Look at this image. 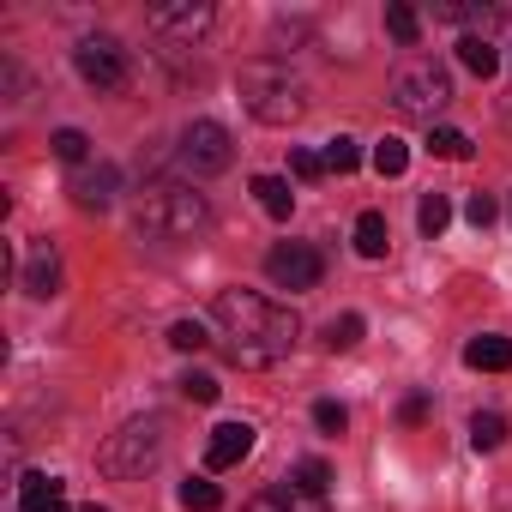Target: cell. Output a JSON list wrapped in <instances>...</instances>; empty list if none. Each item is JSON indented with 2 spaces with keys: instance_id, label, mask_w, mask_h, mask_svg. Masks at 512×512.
<instances>
[{
  "instance_id": "1",
  "label": "cell",
  "mask_w": 512,
  "mask_h": 512,
  "mask_svg": "<svg viewBox=\"0 0 512 512\" xmlns=\"http://www.w3.org/2000/svg\"><path fill=\"white\" fill-rule=\"evenodd\" d=\"M211 320H217L223 350H229L235 368H272V362H284V356L296 350V338H302L296 308H284V302H272V296H260V290H217Z\"/></svg>"
},
{
  "instance_id": "2",
  "label": "cell",
  "mask_w": 512,
  "mask_h": 512,
  "mask_svg": "<svg viewBox=\"0 0 512 512\" xmlns=\"http://www.w3.org/2000/svg\"><path fill=\"white\" fill-rule=\"evenodd\" d=\"M235 85H241L247 115L266 121V127H290V121L308 115V79L290 61H247Z\"/></svg>"
},
{
  "instance_id": "3",
  "label": "cell",
  "mask_w": 512,
  "mask_h": 512,
  "mask_svg": "<svg viewBox=\"0 0 512 512\" xmlns=\"http://www.w3.org/2000/svg\"><path fill=\"white\" fill-rule=\"evenodd\" d=\"M133 223H139V235H151V241H193V235L211 229V205H205V193H193V187L157 181V187H145Z\"/></svg>"
},
{
  "instance_id": "4",
  "label": "cell",
  "mask_w": 512,
  "mask_h": 512,
  "mask_svg": "<svg viewBox=\"0 0 512 512\" xmlns=\"http://www.w3.org/2000/svg\"><path fill=\"white\" fill-rule=\"evenodd\" d=\"M163 446H169V428H163V416H133L121 434H109V440H103L97 464H103V476H115V482H133V476H145V470L163 458Z\"/></svg>"
},
{
  "instance_id": "5",
  "label": "cell",
  "mask_w": 512,
  "mask_h": 512,
  "mask_svg": "<svg viewBox=\"0 0 512 512\" xmlns=\"http://www.w3.org/2000/svg\"><path fill=\"white\" fill-rule=\"evenodd\" d=\"M446 103H452V79H446V67H434V61H410V67L392 73V109H398V115L434 127V115H440Z\"/></svg>"
},
{
  "instance_id": "6",
  "label": "cell",
  "mask_w": 512,
  "mask_h": 512,
  "mask_svg": "<svg viewBox=\"0 0 512 512\" xmlns=\"http://www.w3.org/2000/svg\"><path fill=\"white\" fill-rule=\"evenodd\" d=\"M229 163H235L229 127L223 121H187V133H181V169L187 175H223Z\"/></svg>"
},
{
  "instance_id": "7",
  "label": "cell",
  "mask_w": 512,
  "mask_h": 512,
  "mask_svg": "<svg viewBox=\"0 0 512 512\" xmlns=\"http://www.w3.org/2000/svg\"><path fill=\"white\" fill-rule=\"evenodd\" d=\"M266 278H272L278 290H314V284L326 278V253L308 247V241H278V247L266 253Z\"/></svg>"
},
{
  "instance_id": "8",
  "label": "cell",
  "mask_w": 512,
  "mask_h": 512,
  "mask_svg": "<svg viewBox=\"0 0 512 512\" xmlns=\"http://www.w3.org/2000/svg\"><path fill=\"white\" fill-rule=\"evenodd\" d=\"M73 67H79V79L97 85V91H121L127 73H133V61H127V49H121L115 37H85V43L73 49Z\"/></svg>"
},
{
  "instance_id": "9",
  "label": "cell",
  "mask_w": 512,
  "mask_h": 512,
  "mask_svg": "<svg viewBox=\"0 0 512 512\" xmlns=\"http://www.w3.org/2000/svg\"><path fill=\"white\" fill-rule=\"evenodd\" d=\"M205 25H211V7L205 0H169V7H151V31H163V37H205Z\"/></svg>"
},
{
  "instance_id": "10",
  "label": "cell",
  "mask_w": 512,
  "mask_h": 512,
  "mask_svg": "<svg viewBox=\"0 0 512 512\" xmlns=\"http://www.w3.org/2000/svg\"><path fill=\"white\" fill-rule=\"evenodd\" d=\"M19 290H25V296H37V302L61 290V253H55V241H31L25 272H19Z\"/></svg>"
},
{
  "instance_id": "11",
  "label": "cell",
  "mask_w": 512,
  "mask_h": 512,
  "mask_svg": "<svg viewBox=\"0 0 512 512\" xmlns=\"http://www.w3.org/2000/svg\"><path fill=\"white\" fill-rule=\"evenodd\" d=\"M247 452H253V428L247 422H217L211 440H205V470H235Z\"/></svg>"
},
{
  "instance_id": "12",
  "label": "cell",
  "mask_w": 512,
  "mask_h": 512,
  "mask_svg": "<svg viewBox=\"0 0 512 512\" xmlns=\"http://www.w3.org/2000/svg\"><path fill=\"white\" fill-rule=\"evenodd\" d=\"M115 193H121V169H115V163H97V169H79V175H73L79 211H109Z\"/></svg>"
},
{
  "instance_id": "13",
  "label": "cell",
  "mask_w": 512,
  "mask_h": 512,
  "mask_svg": "<svg viewBox=\"0 0 512 512\" xmlns=\"http://www.w3.org/2000/svg\"><path fill=\"white\" fill-rule=\"evenodd\" d=\"M241 512H326V500L308 494V488H296V482H272V488L253 494Z\"/></svg>"
},
{
  "instance_id": "14",
  "label": "cell",
  "mask_w": 512,
  "mask_h": 512,
  "mask_svg": "<svg viewBox=\"0 0 512 512\" xmlns=\"http://www.w3.org/2000/svg\"><path fill=\"white\" fill-rule=\"evenodd\" d=\"M19 512H67V482L49 470H31L19 482Z\"/></svg>"
},
{
  "instance_id": "15",
  "label": "cell",
  "mask_w": 512,
  "mask_h": 512,
  "mask_svg": "<svg viewBox=\"0 0 512 512\" xmlns=\"http://www.w3.org/2000/svg\"><path fill=\"white\" fill-rule=\"evenodd\" d=\"M464 362L482 368V374H506V368H512V338H494V332H488V338H470V344H464Z\"/></svg>"
},
{
  "instance_id": "16",
  "label": "cell",
  "mask_w": 512,
  "mask_h": 512,
  "mask_svg": "<svg viewBox=\"0 0 512 512\" xmlns=\"http://www.w3.org/2000/svg\"><path fill=\"white\" fill-rule=\"evenodd\" d=\"M253 199H260V211H266V217H278V223L296 211V193H290V181H284V175H253Z\"/></svg>"
},
{
  "instance_id": "17",
  "label": "cell",
  "mask_w": 512,
  "mask_h": 512,
  "mask_svg": "<svg viewBox=\"0 0 512 512\" xmlns=\"http://www.w3.org/2000/svg\"><path fill=\"white\" fill-rule=\"evenodd\" d=\"M386 247H392L386 217H380V211H362V217H356V253H362V260H380Z\"/></svg>"
},
{
  "instance_id": "18",
  "label": "cell",
  "mask_w": 512,
  "mask_h": 512,
  "mask_svg": "<svg viewBox=\"0 0 512 512\" xmlns=\"http://www.w3.org/2000/svg\"><path fill=\"white\" fill-rule=\"evenodd\" d=\"M458 61H464V67H470L476 79H488V73L500 67V49H494V43H488L482 31H470V37H458Z\"/></svg>"
},
{
  "instance_id": "19",
  "label": "cell",
  "mask_w": 512,
  "mask_h": 512,
  "mask_svg": "<svg viewBox=\"0 0 512 512\" xmlns=\"http://www.w3.org/2000/svg\"><path fill=\"white\" fill-rule=\"evenodd\" d=\"M470 446H476V452H500V446H506V416L476 410V416H470Z\"/></svg>"
},
{
  "instance_id": "20",
  "label": "cell",
  "mask_w": 512,
  "mask_h": 512,
  "mask_svg": "<svg viewBox=\"0 0 512 512\" xmlns=\"http://www.w3.org/2000/svg\"><path fill=\"white\" fill-rule=\"evenodd\" d=\"M386 31L404 43V49H416L422 43V19H416V7H404V0H392L386 7Z\"/></svg>"
},
{
  "instance_id": "21",
  "label": "cell",
  "mask_w": 512,
  "mask_h": 512,
  "mask_svg": "<svg viewBox=\"0 0 512 512\" xmlns=\"http://www.w3.org/2000/svg\"><path fill=\"white\" fill-rule=\"evenodd\" d=\"M181 506H187V512H217V506H223V488L205 482V476H187V482H181Z\"/></svg>"
},
{
  "instance_id": "22",
  "label": "cell",
  "mask_w": 512,
  "mask_h": 512,
  "mask_svg": "<svg viewBox=\"0 0 512 512\" xmlns=\"http://www.w3.org/2000/svg\"><path fill=\"white\" fill-rule=\"evenodd\" d=\"M428 151L446 157V163H464V157H470V139H464L458 127H428Z\"/></svg>"
},
{
  "instance_id": "23",
  "label": "cell",
  "mask_w": 512,
  "mask_h": 512,
  "mask_svg": "<svg viewBox=\"0 0 512 512\" xmlns=\"http://www.w3.org/2000/svg\"><path fill=\"white\" fill-rule=\"evenodd\" d=\"M320 157H326V175H350V169L362 163V145L338 133V139H326V151H320Z\"/></svg>"
},
{
  "instance_id": "24",
  "label": "cell",
  "mask_w": 512,
  "mask_h": 512,
  "mask_svg": "<svg viewBox=\"0 0 512 512\" xmlns=\"http://www.w3.org/2000/svg\"><path fill=\"white\" fill-rule=\"evenodd\" d=\"M374 169H380V175H386V181H392V175H404V169H410V145H404V139H392V133H386V139H380V145H374Z\"/></svg>"
},
{
  "instance_id": "25",
  "label": "cell",
  "mask_w": 512,
  "mask_h": 512,
  "mask_svg": "<svg viewBox=\"0 0 512 512\" xmlns=\"http://www.w3.org/2000/svg\"><path fill=\"white\" fill-rule=\"evenodd\" d=\"M416 223H422V235H440V229L452 223V199H446V193H422V205H416Z\"/></svg>"
},
{
  "instance_id": "26",
  "label": "cell",
  "mask_w": 512,
  "mask_h": 512,
  "mask_svg": "<svg viewBox=\"0 0 512 512\" xmlns=\"http://www.w3.org/2000/svg\"><path fill=\"white\" fill-rule=\"evenodd\" d=\"M362 332H368V320H362V314H344V320L326 326V350H332V356H338V350H356Z\"/></svg>"
},
{
  "instance_id": "27",
  "label": "cell",
  "mask_w": 512,
  "mask_h": 512,
  "mask_svg": "<svg viewBox=\"0 0 512 512\" xmlns=\"http://www.w3.org/2000/svg\"><path fill=\"white\" fill-rule=\"evenodd\" d=\"M290 482L296 488H308V494H320L326 500V488H332V470H326V458H302L296 470H290Z\"/></svg>"
},
{
  "instance_id": "28",
  "label": "cell",
  "mask_w": 512,
  "mask_h": 512,
  "mask_svg": "<svg viewBox=\"0 0 512 512\" xmlns=\"http://www.w3.org/2000/svg\"><path fill=\"white\" fill-rule=\"evenodd\" d=\"M49 145H55V157H61V163H85V157H91V139H85L79 127H61Z\"/></svg>"
},
{
  "instance_id": "29",
  "label": "cell",
  "mask_w": 512,
  "mask_h": 512,
  "mask_svg": "<svg viewBox=\"0 0 512 512\" xmlns=\"http://www.w3.org/2000/svg\"><path fill=\"white\" fill-rule=\"evenodd\" d=\"M169 344H175V350H205L211 332H205L199 320H175V326H169Z\"/></svg>"
},
{
  "instance_id": "30",
  "label": "cell",
  "mask_w": 512,
  "mask_h": 512,
  "mask_svg": "<svg viewBox=\"0 0 512 512\" xmlns=\"http://www.w3.org/2000/svg\"><path fill=\"white\" fill-rule=\"evenodd\" d=\"M217 380L211 374H181V398H193V404H217Z\"/></svg>"
},
{
  "instance_id": "31",
  "label": "cell",
  "mask_w": 512,
  "mask_h": 512,
  "mask_svg": "<svg viewBox=\"0 0 512 512\" xmlns=\"http://www.w3.org/2000/svg\"><path fill=\"white\" fill-rule=\"evenodd\" d=\"M314 422H320L326 434H344V428H350V410H344L338 398H320V404H314Z\"/></svg>"
},
{
  "instance_id": "32",
  "label": "cell",
  "mask_w": 512,
  "mask_h": 512,
  "mask_svg": "<svg viewBox=\"0 0 512 512\" xmlns=\"http://www.w3.org/2000/svg\"><path fill=\"white\" fill-rule=\"evenodd\" d=\"M290 175L296 181H320L326 175V157L320 151H290Z\"/></svg>"
},
{
  "instance_id": "33",
  "label": "cell",
  "mask_w": 512,
  "mask_h": 512,
  "mask_svg": "<svg viewBox=\"0 0 512 512\" xmlns=\"http://www.w3.org/2000/svg\"><path fill=\"white\" fill-rule=\"evenodd\" d=\"M464 217H470V223H476V229H488V223H494V217H500V205H494V199H488V193H470V199H464Z\"/></svg>"
},
{
  "instance_id": "34",
  "label": "cell",
  "mask_w": 512,
  "mask_h": 512,
  "mask_svg": "<svg viewBox=\"0 0 512 512\" xmlns=\"http://www.w3.org/2000/svg\"><path fill=\"white\" fill-rule=\"evenodd\" d=\"M398 416H404V422H410V428H416V422H422V416H428V392H410V398H404V404H398Z\"/></svg>"
},
{
  "instance_id": "35",
  "label": "cell",
  "mask_w": 512,
  "mask_h": 512,
  "mask_svg": "<svg viewBox=\"0 0 512 512\" xmlns=\"http://www.w3.org/2000/svg\"><path fill=\"white\" fill-rule=\"evenodd\" d=\"M79 512H109V506H79Z\"/></svg>"
}]
</instances>
